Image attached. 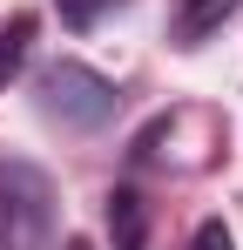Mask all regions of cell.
Here are the masks:
<instances>
[{"mask_svg":"<svg viewBox=\"0 0 243 250\" xmlns=\"http://www.w3.org/2000/svg\"><path fill=\"white\" fill-rule=\"evenodd\" d=\"M27 54H34V14H7L0 21V88L27 68Z\"/></svg>","mask_w":243,"mask_h":250,"instance_id":"3","label":"cell"},{"mask_svg":"<svg viewBox=\"0 0 243 250\" xmlns=\"http://www.w3.org/2000/svg\"><path fill=\"white\" fill-rule=\"evenodd\" d=\"M34 102H40V115H47V122L75 128V135L108 128V122H115V108H122L115 82H108V75H95L88 61H54V68H40Z\"/></svg>","mask_w":243,"mask_h":250,"instance_id":"1","label":"cell"},{"mask_svg":"<svg viewBox=\"0 0 243 250\" xmlns=\"http://www.w3.org/2000/svg\"><path fill=\"white\" fill-rule=\"evenodd\" d=\"M230 7H237V0H182V34H202V27H216Z\"/></svg>","mask_w":243,"mask_h":250,"instance_id":"5","label":"cell"},{"mask_svg":"<svg viewBox=\"0 0 243 250\" xmlns=\"http://www.w3.org/2000/svg\"><path fill=\"white\" fill-rule=\"evenodd\" d=\"M108 230H115V250H142L149 216H142V196H135V189H115V196H108Z\"/></svg>","mask_w":243,"mask_h":250,"instance_id":"4","label":"cell"},{"mask_svg":"<svg viewBox=\"0 0 243 250\" xmlns=\"http://www.w3.org/2000/svg\"><path fill=\"white\" fill-rule=\"evenodd\" d=\"M54 7H61L68 27H95V21H101L108 7H122V0H54Z\"/></svg>","mask_w":243,"mask_h":250,"instance_id":"6","label":"cell"},{"mask_svg":"<svg viewBox=\"0 0 243 250\" xmlns=\"http://www.w3.org/2000/svg\"><path fill=\"white\" fill-rule=\"evenodd\" d=\"M68 250H88V244H81V237H68Z\"/></svg>","mask_w":243,"mask_h":250,"instance_id":"8","label":"cell"},{"mask_svg":"<svg viewBox=\"0 0 243 250\" xmlns=\"http://www.w3.org/2000/svg\"><path fill=\"white\" fill-rule=\"evenodd\" d=\"M189 250H237V237H230V223H223V216H209V223H196Z\"/></svg>","mask_w":243,"mask_h":250,"instance_id":"7","label":"cell"},{"mask_svg":"<svg viewBox=\"0 0 243 250\" xmlns=\"http://www.w3.org/2000/svg\"><path fill=\"white\" fill-rule=\"evenodd\" d=\"M54 244V183L47 169L0 156V250H47Z\"/></svg>","mask_w":243,"mask_h":250,"instance_id":"2","label":"cell"}]
</instances>
